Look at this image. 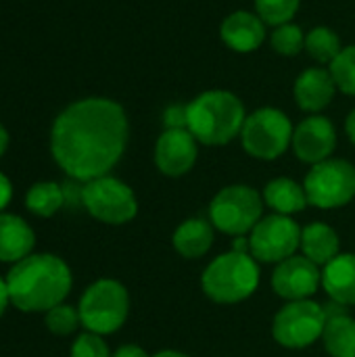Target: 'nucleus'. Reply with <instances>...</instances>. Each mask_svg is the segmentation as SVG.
Wrapping results in <instances>:
<instances>
[{
  "label": "nucleus",
  "mask_w": 355,
  "mask_h": 357,
  "mask_svg": "<svg viewBox=\"0 0 355 357\" xmlns=\"http://www.w3.org/2000/svg\"><path fill=\"white\" fill-rule=\"evenodd\" d=\"M130 140L126 109L105 96H88L63 109L50 130L54 163L77 182H90L119 163Z\"/></svg>",
  "instance_id": "f257e3e1"
},
{
  "label": "nucleus",
  "mask_w": 355,
  "mask_h": 357,
  "mask_svg": "<svg viewBox=\"0 0 355 357\" xmlns=\"http://www.w3.org/2000/svg\"><path fill=\"white\" fill-rule=\"evenodd\" d=\"M10 305L25 314H46L65 303L73 276L65 259L52 253H31L10 266L4 276Z\"/></svg>",
  "instance_id": "f03ea898"
},
{
  "label": "nucleus",
  "mask_w": 355,
  "mask_h": 357,
  "mask_svg": "<svg viewBox=\"0 0 355 357\" xmlns=\"http://www.w3.org/2000/svg\"><path fill=\"white\" fill-rule=\"evenodd\" d=\"M188 132L205 146H224L241 136L247 119L243 100L230 90H205L186 105Z\"/></svg>",
  "instance_id": "7ed1b4c3"
},
{
  "label": "nucleus",
  "mask_w": 355,
  "mask_h": 357,
  "mask_svg": "<svg viewBox=\"0 0 355 357\" xmlns=\"http://www.w3.org/2000/svg\"><path fill=\"white\" fill-rule=\"evenodd\" d=\"M201 287L203 293L216 303L245 301L259 287V266L251 253H222L205 268Z\"/></svg>",
  "instance_id": "20e7f679"
},
{
  "label": "nucleus",
  "mask_w": 355,
  "mask_h": 357,
  "mask_svg": "<svg viewBox=\"0 0 355 357\" xmlns=\"http://www.w3.org/2000/svg\"><path fill=\"white\" fill-rule=\"evenodd\" d=\"M82 326L94 335L117 333L130 314V295L119 280L100 278L92 282L77 303Z\"/></svg>",
  "instance_id": "39448f33"
},
{
  "label": "nucleus",
  "mask_w": 355,
  "mask_h": 357,
  "mask_svg": "<svg viewBox=\"0 0 355 357\" xmlns=\"http://www.w3.org/2000/svg\"><path fill=\"white\" fill-rule=\"evenodd\" d=\"M293 121L276 107H262L247 115L241 130V142L247 155L259 161H274L287 153L293 142Z\"/></svg>",
  "instance_id": "423d86ee"
},
{
  "label": "nucleus",
  "mask_w": 355,
  "mask_h": 357,
  "mask_svg": "<svg viewBox=\"0 0 355 357\" xmlns=\"http://www.w3.org/2000/svg\"><path fill=\"white\" fill-rule=\"evenodd\" d=\"M264 197L247 186L232 184L222 188L209 203V220L216 230L230 236L249 234L264 218Z\"/></svg>",
  "instance_id": "0eeeda50"
},
{
  "label": "nucleus",
  "mask_w": 355,
  "mask_h": 357,
  "mask_svg": "<svg viewBox=\"0 0 355 357\" xmlns=\"http://www.w3.org/2000/svg\"><path fill=\"white\" fill-rule=\"evenodd\" d=\"M82 205L98 222L121 226L136 218L138 201L134 190L113 176H100L82 186Z\"/></svg>",
  "instance_id": "6e6552de"
},
{
  "label": "nucleus",
  "mask_w": 355,
  "mask_h": 357,
  "mask_svg": "<svg viewBox=\"0 0 355 357\" xmlns=\"http://www.w3.org/2000/svg\"><path fill=\"white\" fill-rule=\"evenodd\" d=\"M326 326V312L312 299L287 301V305L274 316L272 335L274 341L287 349H305L322 339Z\"/></svg>",
  "instance_id": "1a4fd4ad"
},
{
  "label": "nucleus",
  "mask_w": 355,
  "mask_h": 357,
  "mask_svg": "<svg viewBox=\"0 0 355 357\" xmlns=\"http://www.w3.org/2000/svg\"><path fill=\"white\" fill-rule=\"evenodd\" d=\"M310 205L318 209H337L354 201L355 167L345 159H326L312 165L303 182Z\"/></svg>",
  "instance_id": "9d476101"
},
{
  "label": "nucleus",
  "mask_w": 355,
  "mask_h": 357,
  "mask_svg": "<svg viewBox=\"0 0 355 357\" xmlns=\"http://www.w3.org/2000/svg\"><path fill=\"white\" fill-rule=\"evenodd\" d=\"M301 247V228L291 215L272 213L257 222L249 232V249L257 261L280 264Z\"/></svg>",
  "instance_id": "9b49d317"
},
{
  "label": "nucleus",
  "mask_w": 355,
  "mask_h": 357,
  "mask_svg": "<svg viewBox=\"0 0 355 357\" xmlns=\"http://www.w3.org/2000/svg\"><path fill=\"white\" fill-rule=\"evenodd\" d=\"M322 284L320 268L305 255H293L280 264L272 274V289L285 301L310 299Z\"/></svg>",
  "instance_id": "f8f14e48"
},
{
  "label": "nucleus",
  "mask_w": 355,
  "mask_h": 357,
  "mask_svg": "<svg viewBox=\"0 0 355 357\" xmlns=\"http://www.w3.org/2000/svg\"><path fill=\"white\" fill-rule=\"evenodd\" d=\"M291 146L299 161L308 165L322 163L331 159L337 149V130L328 117L320 113L310 115L295 128Z\"/></svg>",
  "instance_id": "ddd939ff"
},
{
  "label": "nucleus",
  "mask_w": 355,
  "mask_h": 357,
  "mask_svg": "<svg viewBox=\"0 0 355 357\" xmlns=\"http://www.w3.org/2000/svg\"><path fill=\"white\" fill-rule=\"evenodd\" d=\"M199 157V142L188 130H163L155 144V165L167 178L186 176Z\"/></svg>",
  "instance_id": "4468645a"
},
{
  "label": "nucleus",
  "mask_w": 355,
  "mask_h": 357,
  "mask_svg": "<svg viewBox=\"0 0 355 357\" xmlns=\"http://www.w3.org/2000/svg\"><path fill=\"white\" fill-rule=\"evenodd\" d=\"M268 25L259 19L257 13L253 10H234L230 13L222 25H220V38L222 42L239 52V54H247V52H255L268 38Z\"/></svg>",
  "instance_id": "2eb2a0df"
},
{
  "label": "nucleus",
  "mask_w": 355,
  "mask_h": 357,
  "mask_svg": "<svg viewBox=\"0 0 355 357\" xmlns=\"http://www.w3.org/2000/svg\"><path fill=\"white\" fill-rule=\"evenodd\" d=\"M337 86L328 71V67H308L303 69L293 86L295 102L301 111L318 115L322 113L335 98Z\"/></svg>",
  "instance_id": "dca6fc26"
},
{
  "label": "nucleus",
  "mask_w": 355,
  "mask_h": 357,
  "mask_svg": "<svg viewBox=\"0 0 355 357\" xmlns=\"http://www.w3.org/2000/svg\"><path fill=\"white\" fill-rule=\"evenodd\" d=\"M36 234L31 226L15 213H0V264H17L31 255Z\"/></svg>",
  "instance_id": "f3484780"
},
{
  "label": "nucleus",
  "mask_w": 355,
  "mask_h": 357,
  "mask_svg": "<svg viewBox=\"0 0 355 357\" xmlns=\"http://www.w3.org/2000/svg\"><path fill=\"white\" fill-rule=\"evenodd\" d=\"M322 289L331 301L355 305V253H339L322 268Z\"/></svg>",
  "instance_id": "a211bd4d"
},
{
  "label": "nucleus",
  "mask_w": 355,
  "mask_h": 357,
  "mask_svg": "<svg viewBox=\"0 0 355 357\" xmlns=\"http://www.w3.org/2000/svg\"><path fill=\"white\" fill-rule=\"evenodd\" d=\"M339 234L324 222H312L301 230V255L314 261L318 268L331 264L339 255Z\"/></svg>",
  "instance_id": "6ab92c4d"
},
{
  "label": "nucleus",
  "mask_w": 355,
  "mask_h": 357,
  "mask_svg": "<svg viewBox=\"0 0 355 357\" xmlns=\"http://www.w3.org/2000/svg\"><path fill=\"white\" fill-rule=\"evenodd\" d=\"M262 197H264V203L274 213H280V215L299 213L310 205L305 188L299 182L291 180V178H274V180H270L266 184Z\"/></svg>",
  "instance_id": "aec40b11"
},
{
  "label": "nucleus",
  "mask_w": 355,
  "mask_h": 357,
  "mask_svg": "<svg viewBox=\"0 0 355 357\" xmlns=\"http://www.w3.org/2000/svg\"><path fill=\"white\" fill-rule=\"evenodd\" d=\"M213 245V224L201 218L182 222L174 232V249L186 259L203 257Z\"/></svg>",
  "instance_id": "412c9836"
},
{
  "label": "nucleus",
  "mask_w": 355,
  "mask_h": 357,
  "mask_svg": "<svg viewBox=\"0 0 355 357\" xmlns=\"http://www.w3.org/2000/svg\"><path fill=\"white\" fill-rule=\"evenodd\" d=\"M324 349L331 357H355V320L352 316L337 314L326 318L322 333Z\"/></svg>",
  "instance_id": "4be33fe9"
},
{
  "label": "nucleus",
  "mask_w": 355,
  "mask_h": 357,
  "mask_svg": "<svg viewBox=\"0 0 355 357\" xmlns=\"http://www.w3.org/2000/svg\"><path fill=\"white\" fill-rule=\"evenodd\" d=\"M65 205V188L56 182H36L25 195V207L38 218H52Z\"/></svg>",
  "instance_id": "5701e85b"
},
{
  "label": "nucleus",
  "mask_w": 355,
  "mask_h": 357,
  "mask_svg": "<svg viewBox=\"0 0 355 357\" xmlns=\"http://www.w3.org/2000/svg\"><path fill=\"white\" fill-rule=\"evenodd\" d=\"M303 50L320 65H331L337 54L343 50L341 46V38L337 36L335 29L326 27V25H318V27H312L308 33H305V46Z\"/></svg>",
  "instance_id": "b1692460"
},
{
  "label": "nucleus",
  "mask_w": 355,
  "mask_h": 357,
  "mask_svg": "<svg viewBox=\"0 0 355 357\" xmlns=\"http://www.w3.org/2000/svg\"><path fill=\"white\" fill-rule=\"evenodd\" d=\"M253 6L266 25L278 27L293 21L301 6V0H253Z\"/></svg>",
  "instance_id": "393cba45"
},
{
  "label": "nucleus",
  "mask_w": 355,
  "mask_h": 357,
  "mask_svg": "<svg viewBox=\"0 0 355 357\" xmlns=\"http://www.w3.org/2000/svg\"><path fill=\"white\" fill-rule=\"evenodd\" d=\"M328 71L339 92L355 96V44L343 46L337 59L328 65Z\"/></svg>",
  "instance_id": "a878e982"
},
{
  "label": "nucleus",
  "mask_w": 355,
  "mask_h": 357,
  "mask_svg": "<svg viewBox=\"0 0 355 357\" xmlns=\"http://www.w3.org/2000/svg\"><path fill=\"white\" fill-rule=\"evenodd\" d=\"M270 46H272L274 52H278L282 56H297L305 46V33L293 21L285 23V25H278L270 33Z\"/></svg>",
  "instance_id": "bb28decb"
},
{
  "label": "nucleus",
  "mask_w": 355,
  "mask_h": 357,
  "mask_svg": "<svg viewBox=\"0 0 355 357\" xmlns=\"http://www.w3.org/2000/svg\"><path fill=\"white\" fill-rule=\"evenodd\" d=\"M44 322H46V328H48L52 335H56V337L73 335V333L77 331V326H82L77 307L67 305V303H61V305L48 310V312L44 314Z\"/></svg>",
  "instance_id": "cd10ccee"
},
{
  "label": "nucleus",
  "mask_w": 355,
  "mask_h": 357,
  "mask_svg": "<svg viewBox=\"0 0 355 357\" xmlns=\"http://www.w3.org/2000/svg\"><path fill=\"white\" fill-rule=\"evenodd\" d=\"M69 357H113V354L109 351L107 343L103 341L100 335H94V333H84L80 335L73 345H71V351Z\"/></svg>",
  "instance_id": "c85d7f7f"
},
{
  "label": "nucleus",
  "mask_w": 355,
  "mask_h": 357,
  "mask_svg": "<svg viewBox=\"0 0 355 357\" xmlns=\"http://www.w3.org/2000/svg\"><path fill=\"white\" fill-rule=\"evenodd\" d=\"M163 128L165 130H188L186 105H169L163 111Z\"/></svg>",
  "instance_id": "c756f323"
},
{
  "label": "nucleus",
  "mask_w": 355,
  "mask_h": 357,
  "mask_svg": "<svg viewBox=\"0 0 355 357\" xmlns=\"http://www.w3.org/2000/svg\"><path fill=\"white\" fill-rule=\"evenodd\" d=\"M10 199H13V184H10V180L0 172V213L6 209V205L10 203Z\"/></svg>",
  "instance_id": "7c9ffc66"
},
{
  "label": "nucleus",
  "mask_w": 355,
  "mask_h": 357,
  "mask_svg": "<svg viewBox=\"0 0 355 357\" xmlns=\"http://www.w3.org/2000/svg\"><path fill=\"white\" fill-rule=\"evenodd\" d=\"M113 357H151L142 347H138V345H121Z\"/></svg>",
  "instance_id": "2f4dec72"
},
{
  "label": "nucleus",
  "mask_w": 355,
  "mask_h": 357,
  "mask_svg": "<svg viewBox=\"0 0 355 357\" xmlns=\"http://www.w3.org/2000/svg\"><path fill=\"white\" fill-rule=\"evenodd\" d=\"M8 303H10V299H8V289H6V280H4V278L0 276V318H2V314L6 312Z\"/></svg>",
  "instance_id": "473e14b6"
},
{
  "label": "nucleus",
  "mask_w": 355,
  "mask_h": 357,
  "mask_svg": "<svg viewBox=\"0 0 355 357\" xmlns=\"http://www.w3.org/2000/svg\"><path fill=\"white\" fill-rule=\"evenodd\" d=\"M345 134H347V138L352 140V144L355 146V109L349 111V115L345 119Z\"/></svg>",
  "instance_id": "72a5a7b5"
},
{
  "label": "nucleus",
  "mask_w": 355,
  "mask_h": 357,
  "mask_svg": "<svg viewBox=\"0 0 355 357\" xmlns=\"http://www.w3.org/2000/svg\"><path fill=\"white\" fill-rule=\"evenodd\" d=\"M8 142H10V136H8L6 128L0 123V157L6 153V149H8Z\"/></svg>",
  "instance_id": "f704fd0d"
},
{
  "label": "nucleus",
  "mask_w": 355,
  "mask_h": 357,
  "mask_svg": "<svg viewBox=\"0 0 355 357\" xmlns=\"http://www.w3.org/2000/svg\"><path fill=\"white\" fill-rule=\"evenodd\" d=\"M151 357H188L186 354H182V351H174V349H165V351H159V354H155V356Z\"/></svg>",
  "instance_id": "c9c22d12"
}]
</instances>
